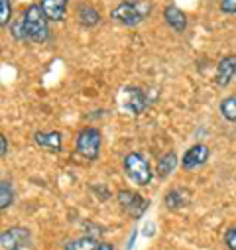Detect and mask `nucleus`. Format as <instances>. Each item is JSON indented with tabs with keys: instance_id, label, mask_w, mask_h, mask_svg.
<instances>
[{
	"instance_id": "nucleus-13",
	"label": "nucleus",
	"mask_w": 236,
	"mask_h": 250,
	"mask_svg": "<svg viewBox=\"0 0 236 250\" xmlns=\"http://www.w3.org/2000/svg\"><path fill=\"white\" fill-rule=\"evenodd\" d=\"M189 201H191V193L187 189H183V187H173V189H169L163 197V203L173 211L185 207Z\"/></svg>"
},
{
	"instance_id": "nucleus-8",
	"label": "nucleus",
	"mask_w": 236,
	"mask_h": 250,
	"mask_svg": "<svg viewBox=\"0 0 236 250\" xmlns=\"http://www.w3.org/2000/svg\"><path fill=\"white\" fill-rule=\"evenodd\" d=\"M209 156H211V150H209L207 144H193V146L183 154L181 166H183V169H187V171L197 169V167H201L203 164H207Z\"/></svg>"
},
{
	"instance_id": "nucleus-7",
	"label": "nucleus",
	"mask_w": 236,
	"mask_h": 250,
	"mask_svg": "<svg viewBox=\"0 0 236 250\" xmlns=\"http://www.w3.org/2000/svg\"><path fill=\"white\" fill-rule=\"evenodd\" d=\"M32 242L30 230L24 227H10L0 234V244L4 250H14V248H28Z\"/></svg>"
},
{
	"instance_id": "nucleus-19",
	"label": "nucleus",
	"mask_w": 236,
	"mask_h": 250,
	"mask_svg": "<svg viewBox=\"0 0 236 250\" xmlns=\"http://www.w3.org/2000/svg\"><path fill=\"white\" fill-rule=\"evenodd\" d=\"M12 18V2L10 0H0V26L8 28Z\"/></svg>"
},
{
	"instance_id": "nucleus-16",
	"label": "nucleus",
	"mask_w": 236,
	"mask_h": 250,
	"mask_svg": "<svg viewBox=\"0 0 236 250\" xmlns=\"http://www.w3.org/2000/svg\"><path fill=\"white\" fill-rule=\"evenodd\" d=\"M104 242L97 240V238H91V236H83V238H77V240H71L65 244V250H100Z\"/></svg>"
},
{
	"instance_id": "nucleus-1",
	"label": "nucleus",
	"mask_w": 236,
	"mask_h": 250,
	"mask_svg": "<svg viewBox=\"0 0 236 250\" xmlns=\"http://www.w3.org/2000/svg\"><path fill=\"white\" fill-rule=\"evenodd\" d=\"M24 28H26V36L30 42L34 43H43L49 38V26H47V16L43 14L39 4H30L24 12Z\"/></svg>"
},
{
	"instance_id": "nucleus-14",
	"label": "nucleus",
	"mask_w": 236,
	"mask_h": 250,
	"mask_svg": "<svg viewBox=\"0 0 236 250\" xmlns=\"http://www.w3.org/2000/svg\"><path fill=\"white\" fill-rule=\"evenodd\" d=\"M177 164H179V158H177L175 152H167V154H163V156L157 160V164H156V173H157V177H161V179L169 177V175L175 171Z\"/></svg>"
},
{
	"instance_id": "nucleus-12",
	"label": "nucleus",
	"mask_w": 236,
	"mask_h": 250,
	"mask_svg": "<svg viewBox=\"0 0 236 250\" xmlns=\"http://www.w3.org/2000/svg\"><path fill=\"white\" fill-rule=\"evenodd\" d=\"M39 6L43 10V14L47 16V20H51V22H63L65 14H67L69 0H39Z\"/></svg>"
},
{
	"instance_id": "nucleus-11",
	"label": "nucleus",
	"mask_w": 236,
	"mask_h": 250,
	"mask_svg": "<svg viewBox=\"0 0 236 250\" xmlns=\"http://www.w3.org/2000/svg\"><path fill=\"white\" fill-rule=\"evenodd\" d=\"M163 20H165V24H167L173 32H177V34H183V32L187 30V24H189L187 14H185L179 6H175V4H169V6L163 8Z\"/></svg>"
},
{
	"instance_id": "nucleus-4",
	"label": "nucleus",
	"mask_w": 236,
	"mask_h": 250,
	"mask_svg": "<svg viewBox=\"0 0 236 250\" xmlns=\"http://www.w3.org/2000/svg\"><path fill=\"white\" fill-rule=\"evenodd\" d=\"M100 144H102V134L98 128L95 126H87L83 128L79 134H77V140H75V150L81 158L89 160V162H95L98 156H100Z\"/></svg>"
},
{
	"instance_id": "nucleus-18",
	"label": "nucleus",
	"mask_w": 236,
	"mask_h": 250,
	"mask_svg": "<svg viewBox=\"0 0 236 250\" xmlns=\"http://www.w3.org/2000/svg\"><path fill=\"white\" fill-rule=\"evenodd\" d=\"M14 201V193H12V183L2 179L0 181V209L6 211Z\"/></svg>"
},
{
	"instance_id": "nucleus-5",
	"label": "nucleus",
	"mask_w": 236,
	"mask_h": 250,
	"mask_svg": "<svg viewBox=\"0 0 236 250\" xmlns=\"http://www.w3.org/2000/svg\"><path fill=\"white\" fill-rule=\"evenodd\" d=\"M118 103H120L124 112L138 116V114H142L148 108L150 99H148L144 89H140V87H126V89H122L120 95H118Z\"/></svg>"
},
{
	"instance_id": "nucleus-24",
	"label": "nucleus",
	"mask_w": 236,
	"mask_h": 250,
	"mask_svg": "<svg viewBox=\"0 0 236 250\" xmlns=\"http://www.w3.org/2000/svg\"><path fill=\"white\" fill-rule=\"evenodd\" d=\"M14 250H28V248H14Z\"/></svg>"
},
{
	"instance_id": "nucleus-17",
	"label": "nucleus",
	"mask_w": 236,
	"mask_h": 250,
	"mask_svg": "<svg viewBox=\"0 0 236 250\" xmlns=\"http://www.w3.org/2000/svg\"><path fill=\"white\" fill-rule=\"evenodd\" d=\"M218 110H220V114H222L224 120L236 122V93L230 95V97H226V99H222L220 104H218Z\"/></svg>"
},
{
	"instance_id": "nucleus-10",
	"label": "nucleus",
	"mask_w": 236,
	"mask_h": 250,
	"mask_svg": "<svg viewBox=\"0 0 236 250\" xmlns=\"http://www.w3.org/2000/svg\"><path fill=\"white\" fill-rule=\"evenodd\" d=\"M34 142L36 146H39L45 152L51 154H59L63 150V136L57 130H49V132H36L34 134Z\"/></svg>"
},
{
	"instance_id": "nucleus-23",
	"label": "nucleus",
	"mask_w": 236,
	"mask_h": 250,
	"mask_svg": "<svg viewBox=\"0 0 236 250\" xmlns=\"http://www.w3.org/2000/svg\"><path fill=\"white\" fill-rule=\"evenodd\" d=\"M8 154V140L4 134H0V158H6Z\"/></svg>"
},
{
	"instance_id": "nucleus-20",
	"label": "nucleus",
	"mask_w": 236,
	"mask_h": 250,
	"mask_svg": "<svg viewBox=\"0 0 236 250\" xmlns=\"http://www.w3.org/2000/svg\"><path fill=\"white\" fill-rule=\"evenodd\" d=\"M8 30H10V34L14 36V40H18V42L28 40V36H26V28H24V18H22V16H20Z\"/></svg>"
},
{
	"instance_id": "nucleus-3",
	"label": "nucleus",
	"mask_w": 236,
	"mask_h": 250,
	"mask_svg": "<svg viewBox=\"0 0 236 250\" xmlns=\"http://www.w3.org/2000/svg\"><path fill=\"white\" fill-rule=\"evenodd\" d=\"M122 166H124V171H126L128 179L134 181L136 185H148L154 177V169H152L148 158L140 152H130L124 158Z\"/></svg>"
},
{
	"instance_id": "nucleus-9",
	"label": "nucleus",
	"mask_w": 236,
	"mask_h": 250,
	"mask_svg": "<svg viewBox=\"0 0 236 250\" xmlns=\"http://www.w3.org/2000/svg\"><path fill=\"white\" fill-rule=\"evenodd\" d=\"M234 75H236V53H228L218 61L216 73H215V83L218 87H228V83L234 79Z\"/></svg>"
},
{
	"instance_id": "nucleus-22",
	"label": "nucleus",
	"mask_w": 236,
	"mask_h": 250,
	"mask_svg": "<svg viewBox=\"0 0 236 250\" xmlns=\"http://www.w3.org/2000/svg\"><path fill=\"white\" fill-rule=\"evenodd\" d=\"M222 14H236V0H220Z\"/></svg>"
},
{
	"instance_id": "nucleus-15",
	"label": "nucleus",
	"mask_w": 236,
	"mask_h": 250,
	"mask_svg": "<svg viewBox=\"0 0 236 250\" xmlns=\"http://www.w3.org/2000/svg\"><path fill=\"white\" fill-rule=\"evenodd\" d=\"M77 20L83 28H95L100 22V14L97 12V8H93L91 4H79L77 6Z\"/></svg>"
},
{
	"instance_id": "nucleus-2",
	"label": "nucleus",
	"mask_w": 236,
	"mask_h": 250,
	"mask_svg": "<svg viewBox=\"0 0 236 250\" xmlns=\"http://www.w3.org/2000/svg\"><path fill=\"white\" fill-rule=\"evenodd\" d=\"M152 12V4L136 0V2H122L116 8L110 10V18L122 26H138L140 22L146 20V16Z\"/></svg>"
},
{
	"instance_id": "nucleus-6",
	"label": "nucleus",
	"mask_w": 236,
	"mask_h": 250,
	"mask_svg": "<svg viewBox=\"0 0 236 250\" xmlns=\"http://www.w3.org/2000/svg\"><path fill=\"white\" fill-rule=\"evenodd\" d=\"M118 203H120L122 211L128 217H132V219H140L148 211V207H150V201L148 199H144L140 193L128 191V189L118 191Z\"/></svg>"
},
{
	"instance_id": "nucleus-21",
	"label": "nucleus",
	"mask_w": 236,
	"mask_h": 250,
	"mask_svg": "<svg viewBox=\"0 0 236 250\" xmlns=\"http://www.w3.org/2000/svg\"><path fill=\"white\" fill-rule=\"evenodd\" d=\"M224 244L228 250H236V223L224 232Z\"/></svg>"
}]
</instances>
